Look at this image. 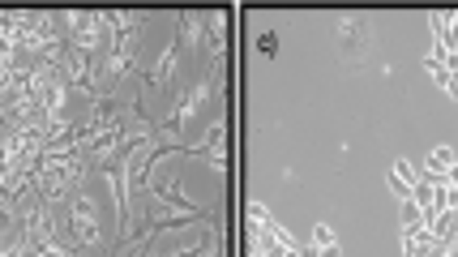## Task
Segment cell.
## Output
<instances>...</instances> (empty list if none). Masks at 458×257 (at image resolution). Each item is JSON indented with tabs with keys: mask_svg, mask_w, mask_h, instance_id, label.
Returning a JSON list of instances; mask_svg holds the SVG:
<instances>
[{
	"mask_svg": "<svg viewBox=\"0 0 458 257\" xmlns=\"http://www.w3.org/2000/svg\"><path fill=\"white\" fill-rule=\"evenodd\" d=\"M60 219H65V231H69V244H73V249L94 253L99 244H103V227H99V206H94V197L86 193V185L69 193Z\"/></svg>",
	"mask_w": 458,
	"mask_h": 257,
	"instance_id": "obj_1",
	"label": "cell"
},
{
	"mask_svg": "<svg viewBox=\"0 0 458 257\" xmlns=\"http://www.w3.org/2000/svg\"><path fill=\"white\" fill-rule=\"evenodd\" d=\"M334 43L347 60H364L373 51V22L364 13H343L334 17Z\"/></svg>",
	"mask_w": 458,
	"mask_h": 257,
	"instance_id": "obj_2",
	"label": "cell"
},
{
	"mask_svg": "<svg viewBox=\"0 0 458 257\" xmlns=\"http://www.w3.org/2000/svg\"><path fill=\"white\" fill-rule=\"evenodd\" d=\"M210 17L214 13H176V43H180L185 51H193V56L201 60L206 56V35H210Z\"/></svg>",
	"mask_w": 458,
	"mask_h": 257,
	"instance_id": "obj_3",
	"label": "cell"
},
{
	"mask_svg": "<svg viewBox=\"0 0 458 257\" xmlns=\"http://www.w3.org/2000/svg\"><path fill=\"white\" fill-rule=\"evenodd\" d=\"M416 180H420V172L407 163V159H398L394 167H390V189L407 201V197H416Z\"/></svg>",
	"mask_w": 458,
	"mask_h": 257,
	"instance_id": "obj_4",
	"label": "cell"
},
{
	"mask_svg": "<svg viewBox=\"0 0 458 257\" xmlns=\"http://www.w3.org/2000/svg\"><path fill=\"white\" fill-rule=\"evenodd\" d=\"M428 172H432V176H441V172L450 176V172H454V146H437V150H432Z\"/></svg>",
	"mask_w": 458,
	"mask_h": 257,
	"instance_id": "obj_5",
	"label": "cell"
},
{
	"mask_svg": "<svg viewBox=\"0 0 458 257\" xmlns=\"http://www.w3.org/2000/svg\"><path fill=\"white\" fill-rule=\"evenodd\" d=\"M257 51H262V56H274V51H278V35L274 31H262L257 35Z\"/></svg>",
	"mask_w": 458,
	"mask_h": 257,
	"instance_id": "obj_6",
	"label": "cell"
},
{
	"mask_svg": "<svg viewBox=\"0 0 458 257\" xmlns=\"http://www.w3.org/2000/svg\"><path fill=\"white\" fill-rule=\"evenodd\" d=\"M248 215H253V219H262V227H270V223H274V215L266 210L262 201H253V206H248Z\"/></svg>",
	"mask_w": 458,
	"mask_h": 257,
	"instance_id": "obj_7",
	"label": "cell"
},
{
	"mask_svg": "<svg viewBox=\"0 0 458 257\" xmlns=\"http://www.w3.org/2000/svg\"><path fill=\"white\" fill-rule=\"evenodd\" d=\"M313 240H317L321 249H330V244H334V231H330L325 223H317V231H313Z\"/></svg>",
	"mask_w": 458,
	"mask_h": 257,
	"instance_id": "obj_8",
	"label": "cell"
}]
</instances>
